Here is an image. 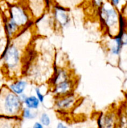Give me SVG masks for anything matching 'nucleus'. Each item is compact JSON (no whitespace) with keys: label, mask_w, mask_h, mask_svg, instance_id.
I'll use <instances>...</instances> for the list:
<instances>
[{"label":"nucleus","mask_w":127,"mask_h":128,"mask_svg":"<svg viewBox=\"0 0 127 128\" xmlns=\"http://www.w3.org/2000/svg\"><path fill=\"white\" fill-rule=\"evenodd\" d=\"M8 41L5 32L4 21H1L0 20V57L4 50Z\"/></svg>","instance_id":"2eb2a0df"},{"label":"nucleus","mask_w":127,"mask_h":128,"mask_svg":"<svg viewBox=\"0 0 127 128\" xmlns=\"http://www.w3.org/2000/svg\"><path fill=\"white\" fill-rule=\"evenodd\" d=\"M38 116L39 112L37 111H34L25 107L23 108L21 113V118L26 121H32L37 118Z\"/></svg>","instance_id":"4468645a"},{"label":"nucleus","mask_w":127,"mask_h":128,"mask_svg":"<svg viewBox=\"0 0 127 128\" xmlns=\"http://www.w3.org/2000/svg\"><path fill=\"white\" fill-rule=\"evenodd\" d=\"M24 108L19 96L10 91L7 84L0 88V116L7 118H21Z\"/></svg>","instance_id":"f03ea898"},{"label":"nucleus","mask_w":127,"mask_h":128,"mask_svg":"<svg viewBox=\"0 0 127 128\" xmlns=\"http://www.w3.org/2000/svg\"><path fill=\"white\" fill-rule=\"evenodd\" d=\"M120 13L110 3L103 4L99 11V18L103 30L109 37L119 33Z\"/></svg>","instance_id":"7ed1b4c3"},{"label":"nucleus","mask_w":127,"mask_h":128,"mask_svg":"<svg viewBox=\"0 0 127 128\" xmlns=\"http://www.w3.org/2000/svg\"><path fill=\"white\" fill-rule=\"evenodd\" d=\"M33 26L24 29L9 40L0 57L1 70L8 78L16 79L24 75L26 50L32 41Z\"/></svg>","instance_id":"f257e3e1"},{"label":"nucleus","mask_w":127,"mask_h":128,"mask_svg":"<svg viewBox=\"0 0 127 128\" xmlns=\"http://www.w3.org/2000/svg\"><path fill=\"white\" fill-rule=\"evenodd\" d=\"M70 78H72L71 74L67 69L59 67L54 68L53 74L51 75V78L49 80V83L51 88L54 85L62 81H65Z\"/></svg>","instance_id":"9b49d317"},{"label":"nucleus","mask_w":127,"mask_h":128,"mask_svg":"<svg viewBox=\"0 0 127 128\" xmlns=\"http://www.w3.org/2000/svg\"><path fill=\"white\" fill-rule=\"evenodd\" d=\"M10 91L17 96H21L26 93V91L29 86V81L23 78H17L14 79L7 84Z\"/></svg>","instance_id":"9d476101"},{"label":"nucleus","mask_w":127,"mask_h":128,"mask_svg":"<svg viewBox=\"0 0 127 128\" xmlns=\"http://www.w3.org/2000/svg\"><path fill=\"white\" fill-rule=\"evenodd\" d=\"M24 107L34 111H37L41 106V103L35 95H27L23 101Z\"/></svg>","instance_id":"ddd939ff"},{"label":"nucleus","mask_w":127,"mask_h":128,"mask_svg":"<svg viewBox=\"0 0 127 128\" xmlns=\"http://www.w3.org/2000/svg\"><path fill=\"white\" fill-rule=\"evenodd\" d=\"M120 2V0H110V3L115 8L117 7L118 6Z\"/></svg>","instance_id":"6ab92c4d"},{"label":"nucleus","mask_w":127,"mask_h":128,"mask_svg":"<svg viewBox=\"0 0 127 128\" xmlns=\"http://www.w3.org/2000/svg\"><path fill=\"white\" fill-rule=\"evenodd\" d=\"M110 38V40L108 42V46L107 48L108 54L110 58L117 60L118 64L120 56L123 48L122 34L118 33L117 36Z\"/></svg>","instance_id":"1a4fd4ad"},{"label":"nucleus","mask_w":127,"mask_h":128,"mask_svg":"<svg viewBox=\"0 0 127 128\" xmlns=\"http://www.w3.org/2000/svg\"><path fill=\"white\" fill-rule=\"evenodd\" d=\"M78 96L72 92L70 94L55 98L54 107L60 113H65L73 109L78 102Z\"/></svg>","instance_id":"39448f33"},{"label":"nucleus","mask_w":127,"mask_h":128,"mask_svg":"<svg viewBox=\"0 0 127 128\" xmlns=\"http://www.w3.org/2000/svg\"><path fill=\"white\" fill-rule=\"evenodd\" d=\"M118 122V114L113 111L101 112L97 119L98 128H117Z\"/></svg>","instance_id":"0eeeda50"},{"label":"nucleus","mask_w":127,"mask_h":128,"mask_svg":"<svg viewBox=\"0 0 127 128\" xmlns=\"http://www.w3.org/2000/svg\"><path fill=\"white\" fill-rule=\"evenodd\" d=\"M32 128H45V127L39 121H36L32 125Z\"/></svg>","instance_id":"a211bd4d"},{"label":"nucleus","mask_w":127,"mask_h":128,"mask_svg":"<svg viewBox=\"0 0 127 128\" xmlns=\"http://www.w3.org/2000/svg\"><path fill=\"white\" fill-rule=\"evenodd\" d=\"M8 19L13 21L21 30L34 25V21L31 20L28 12L21 6L11 7Z\"/></svg>","instance_id":"20e7f679"},{"label":"nucleus","mask_w":127,"mask_h":128,"mask_svg":"<svg viewBox=\"0 0 127 128\" xmlns=\"http://www.w3.org/2000/svg\"><path fill=\"white\" fill-rule=\"evenodd\" d=\"M35 96L37 98L41 104H43L45 100H46V95L42 92L41 88L39 86H37L34 88Z\"/></svg>","instance_id":"f3484780"},{"label":"nucleus","mask_w":127,"mask_h":128,"mask_svg":"<svg viewBox=\"0 0 127 128\" xmlns=\"http://www.w3.org/2000/svg\"><path fill=\"white\" fill-rule=\"evenodd\" d=\"M22 121L21 118L0 116V128H21Z\"/></svg>","instance_id":"f8f14e48"},{"label":"nucleus","mask_w":127,"mask_h":128,"mask_svg":"<svg viewBox=\"0 0 127 128\" xmlns=\"http://www.w3.org/2000/svg\"><path fill=\"white\" fill-rule=\"evenodd\" d=\"M75 83L73 78L62 81L51 88L52 94L56 98L62 97L65 95L73 92Z\"/></svg>","instance_id":"6e6552de"},{"label":"nucleus","mask_w":127,"mask_h":128,"mask_svg":"<svg viewBox=\"0 0 127 128\" xmlns=\"http://www.w3.org/2000/svg\"><path fill=\"white\" fill-rule=\"evenodd\" d=\"M39 121L44 127H49L52 122L50 115L46 112H42L39 116Z\"/></svg>","instance_id":"dca6fc26"},{"label":"nucleus","mask_w":127,"mask_h":128,"mask_svg":"<svg viewBox=\"0 0 127 128\" xmlns=\"http://www.w3.org/2000/svg\"><path fill=\"white\" fill-rule=\"evenodd\" d=\"M56 128H69L63 122H59L56 124Z\"/></svg>","instance_id":"aec40b11"},{"label":"nucleus","mask_w":127,"mask_h":128,"mask_svg":"<svg viewBox=\"0 0 127 128\" xmlns=\"http://www.w3.org/2000/svg\"><path fill=\"white\" fill-rule=\"evenodd\" d=\"M70 15L68 11L62 6L55 8L53 12V26L57 30H64L67 28L71 23Z\"/></svg>","instance_id":"423d86ee"}]
</instances>
